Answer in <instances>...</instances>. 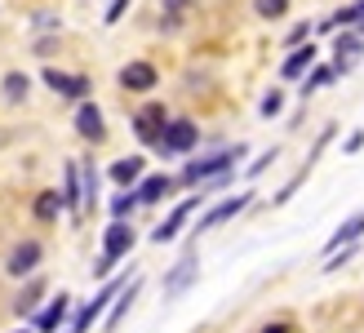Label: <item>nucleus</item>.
I'll use <instances>...</instances> for the list:
<instances>
[{"label":"nucleus","mask_w":364,"mask_h":333,"mask_svg":"<svg viewBox=\"0 0 364 333\" xmlns=\"http://www.w3.org/2000/svg\"><path fill=\"white\" fill-rule=\"evenodd\" d=\"M129 249H134V227L116 218L112 227H107V236H102V258H98L94 275H107V271H112V267H116V263H120V258L129 253Z\"/></svg>","instance_id":"f257e3e1"},{"label":"nucleus","mask_w":364,"mask_h":333,"mask_svg":"<svg viewBox=\"0 0 364 333\" xmlns=\"http://www.w3.org/2000/svg\"><path fill=\"white\" fill-rule=\"evenodd\" d=\"M165 129H169V116H165V107H160V102H147V107L134 116V134L147 142V147H160Z\"/></svg>","instance_id":"f03ea898"},{"label":"nucleus","mask_w":364,"mask_h":333,"mask_svg":"<svg viewBox=\"0 0 364 333\" xmlns=\"http://www.w3.org/2000/svg\"><path fill=\"white\" fill-rule=\"evenodd\" d=\"M245 156V147H235V152H218V156H209V160H191L187 164V174H182V182H205V178H223L227 169H231V160H240Z\"/></svg>","instance_id":"7ed1b4c3"},{"label":"nucleus","mask_w":364,"mask_h":333,"mask_svg":"<svg viewBox=\"0 0 364 333\" xmlns=\"http://www.w3.org/2000/svg\"><path fill=\"white\" fill-rule=\"evenodd\" d=\"M191 147H196V125H191V120H169V129H165V138H160L156 152H165V156H187Z\"/></svg>","instance_id":"20e7f679"},{"label":"nucleus","mask_w":364,"mask_h":333,"mask_svg":"<svg viewBox=\"0 0 364 333\" xmlns=\"http://www.w3.org/2000/svg\"><path fill=\"white\" fill-rule=\"evenodd\" d=\"M124 285H129V280H112L107 289H98V298L89 302V307H80V316H76V324H71V333H89V324L102 316V307L112 302V298H120V289H124Z\"/></svg>","instance_id":"39448f33"},{"label":"nucleus","mask_w":364,"mask_h":333,"mask_svg":"<svg viewBox=\"0 0 364 333\" xmlns=\"http://www.w3.org/2000/svg\"><path fill=\"white\" fill-rule=\"evenodd\" d=\"M45 85L53 89V94H63V98H85L89 94V80L85 76H67V71H58V67L45 71Z\"/></svg>","instance_id":"423d86ee"},{"label":"nucleus","mask_w":364,"mask_h":333,"mask_svg":"<svg viewBox=\"0 0 364 333\" xmlns=\"http://www.w3.org/2000/svg\"><path fill=\"white\" fill-rule=\"evenodd\" d=\"M120 85L134 89V94H147V89H156V67L151 63H129L120 71Z\"/></svg>","instance_id":"0eeeda50"},{"label":"nucleus","mask_w":364,"mask_h":333,"mask_svg":"<svg viewBox=\"0 0 364 333\" xmlns=\"http://www.w3.org/2000/svg\"><path fill=\"white\" fill-rule=\"evenodd\" d=\"M76 134L80 138H89V142H102V111L94 107V102H80V111H76Z\"/></svg>","instance_id":"6e6552de"},{"label":"nucleus","mask_w":364,"mask_h":333,"mask_svg":"<svg viewBox=\"0 0 364 333\" xmlns=\"http://www.w3.org/2000/svg\"><path fill=\"white\" fill-rule=\"evenodd\" d=\"M245 205H249V191H245V196H231V200H223V205H218V209H209L205 218L196 222V231H213L218 222H227V218H235V213H240Z\"/></svg>","instance_id":"1a4fd4ad"},{"label":"nucleus","mask_w":364,"mask_h":333,"mask_svg":"<svg viewBox=\"0 0 364 333\" xmlns=\"http://www.w3.org/2000/svg\"><path fill=\"white\" fill-rule=\"evenodd\" d=\"M196 205H200V200H182V205H178V209H173V213H169V218H165V222H160V227L151 231V240H156V245H165V240H173V236L182 231V222L191 218V209H196Z\"/></svg>","instance_id":"9d476101"},{"label":"nucleus","mask_w":364,"mask_h":333,"mask_svg":"<svg viewBox=\"0 0 364 333\" xmlns=\"http://www.w3.org/2000/svg\"><path fill=\"white\" fill-rule=\"evenodd\" d=\"M36 263H41V245H36V240H23V245H18L14 253H9V275H27V271H36Z\"/></svg>","instance_id":"9b49d317"},{"label":"nucleus","mask_w":364,"mask_h":333,"mask_svg":"<svg viewBox=\"0 0 364 333\" xmlns=\"http://www.w3.org/2000/svg\"><path fill=\"white\" fill-rule=\"evenodd\" d=\"M360 49H364L360 36H338V41H333V53H338V58H333V71H338V76H347V71H351V63H355Z\"/></svg>","instance_id":"f8f14e48"},{"label":"nucleus","mask_w":364,"mask_h":333,"mask_svg":"<svg viewBox=\"0 0 364 333\" xmlns=\"http://www.w3.org/2000/svg\"><path fill=\"white\" fill-rule=\"evenodd\" d=\"M191 280H196V258L187 253V258H182V263H178V267L169 271V280H165V298H178V293L187 289Z\"/></svg>","instance_id":"ddd939ff"},{"label":"nucleus","mask_w":364,"mask_h":333,"mask_svg":"<svg viewBox=\"0 0 364 333\" xmlns=\"http://www.w3.org/2000/svg\"><path fill=\"white\" fill-rule=\"evenodd\" d=\"M67 307H71V298H67V293H58V298H53L41 316H36V329H41V333H53V329L67 320Z\"/></svg>","instance_id":"4468645a"},{"label":"nucleus","mask_w":364,"mask_h":333,"mask_svg":"<svg viewBox=\"0 0 364 333\" xmlns=\"http://www.w3.org/2000/svg\"><path fill=\"white\" fill-rule=\"evenodd\" d=\"M311 63H316V45L306 41L302 49H294V53H289V58H284V67H280V76H284V80H298V76H302V71L311 67Z\"/></svg>","instance_id":"2eb2a0df"},{"label":"nucleus","mask_w":364,"mask_h":333,"mask_svg":"<svg viewBox=\"0 0 364 333\" xmlns=\"http://www.w3.org/2000/svg\"><path fill=\"white\" fill-rule=\"evenodd\" d=\"M63 205L71 213L85 209V191H80V164H67V187H63Z\"/></svg>","instance_id":"dca6fc26"},{"label":"nucleus","mask_w":364,"mask_h":333,"mask_svg":"<svg viewBox=\"0 0 364 333\" xmlns=\"http://www.w3.org/2000/svg\"><path fill=\"white\" fill-rule=\"evenodd\" d=\"M360 231H364V209H360V213H351V218H347V222H342V227L333 231V240H329V253H333V249H342V245H351V240H355Z\"/></svg>","instance_id":"f3484780"},{"label":"nucleus","mask_w":364,"mask_h":333,"mask_svg":"<svg viewBox=\"0 0 364 333\" xmlns=\"http://www.w3.org/2000/svg\"><path fill=\"white\" fill-rule=\"evenodd\" d=\"M169 187H173V182H169L165 174H151V178H147V182H142V187H138V205H156V200L165 196Z\"/></svg>","instance_id":"a211bd4d"},{"label":"nucleus","mask_w":364,"mask_h":333,"mask_svg":"<svg viewBox=\"0 0 364 333\" xmlns=\"http://www.w3.org/2000/svg\"><path fill=\"white\" fill-rule=\"evenodd\" d=\"M63 209H67V205H63L58 191H41V196H36V218H41V222H53Z\"/></svg>","instance_id":"6ab92c4d"},{"label":"nucleus","mask_w":364,"mask_h":333,"mask_svg":"<svg viewBox=\"0 0 364 333\" xmlns=\"http://www.w3.org/2000/svg\"><path fill=\"white\" fill-rule=\"evenodd\" d=\"M134 298H138V280H129V285L120 289V298H116V307H112V316H107V329H116V324L124 320V311L134 307Z\"/></svg>","instance_id":"aec40b11"},{"label":"nucleus","mask_w":364,"mask_h":333,"mask_svg":"<svg viewBox=\"0 0 364 333\" xmlns=\"http://www.w3.org/2000/svg\"><path fill=\"white\" fill-rule=\"evenodd\" d=\"M112 178L120 182V187H129V182L142 178V156H129V160H116L112 164Z\"/></svg>","instance_id":"412c9836"},{"label":"nucleus","mask_w":364,"mask_h":333,"mask_svg":"<svg viewBox=\"0 0 364 333\" xmlns=\"http://www.w3.org/2000/svg\"><path fill=\"white\" fill-rule=\"evenodd\" d=\"M80 191H85V209H94L98 205V169H94V164L80 169Z\"/></svg>","instance_id":"4be33fe9"},{"label":"nucleus","mask_w":364,"mask_h":333,"mask_svg":"<svg viewBox=\"0 0 364 333\" xmlns=\"http://www.w3.org/2000/svg\"><path fill=\"white\" fill-rule=\"evenodd\" d=\"M5 98L9 102H23L27 98V76H23V71H9V76H5Z\"/></svg>","instance_id":"5701e85b"},{"label":"nucleus","mask_w":364,"mask_h":333,"mask_svg":"<svg viewBox=\"0 0 364 333\" xmlns=\"http://www.w3.org/2000/svg\"><path fill=\"white\" fill-rule=\"evenodd\" d=\"M333 76H338V71H333V67H316V71H311V76H306V85H302V98H306V94H316V89H320V85H329Z\"/></svg>","instance_id":"b1692460"},{"label":"nucleus","mask_w":364,"mask_h":333,"mask_svg":"<svg viewBox=\"0 0 364 333\" xmlns=\"http://www.w3.org/2000/svg\"><path fill=\"white\" fill-rule=\"evenodd\" d=\"M253 9H258V18H284L289 0H253Z\"/></svg>","instance_id":"393cba45"},{"label":"nucleus","mask_w":364,"mask_h":333,"mask_svg":"<svg viewBox=\"0 0 364 333\" xmlns=\"http://www.w3.org/2000/svg\"><path fill=\"white\" fill-rule=\"evenodd\" d=\"M41 293H45V285H41V280H31V285L23 289V298H18V311H31L36 302H41Z\"/></svg>","instance_id":"a878e982"},{"label":"nucleus","mask_w":364,"mask_h":333,"mask_svg":"<svg viewBox=\"0 0 364 333\" xmlns=\"http://www.w3.org/2000/svg\"><path fill=\"white\" fill-rule=\"evenodd\" d=\"M187 9H191V0H165V18H169V27H178Z\"/></svg>","instance_id":"bb28decb"},{"label":"nucleus","mask_w":364,"mask_h":333,"mask_svg":"<svg viewBox=\"0 0 364 333\" xmlns=\"http://www.w3.org/2000/svg\"><path fill=\"white\" fill-rule=\"evenodd\" d=\"M134 205H138V191H120V196H116V205H112V213H116V218H124Z\"/></svg>","instance_id":"cd10ccee"},{"label":"nucleus","mask_w":364,"mask_h":333,"mask_svg":"<svg viewBox=\"0 0 364 333\" xmlns=\"http://www.w3.org/2000/svg\"><path fill=\"white\" fill-rule=\"evenodd\" d=\"M280 107H284V98H280V89H271V94L262 98V116H276Z\"/></svg>","instance_id":"c85d7f7f"},{"label":"nucleus","mask_w":364,"mask_h":333,"mask_svg":"<svg viewBox=\"0 0 364 333\" xmlns=\"http://www.w3.org/2000/svg\"><path fill=\"white\" fill-rule=\"evenodd\" d=\"M360 147H364V129H355V134H351V138H347V152H351V156H355V152H360Z\"/></svg>","instance_id":"c756f323"},{"label":"nucleus","mask_w":364,"mask_h":333,"mask_svg":"<svg viewBox=\"0 0 364 333\" xmlns=\"http://www.w3.org/2000/svg\"><path fill=\"white\" fill-rule=\"evenodd\" d=\"M124 5H129V0H116V5L107 9V23H120V14H124Z\"/></svg>","instance_id":"7c9ffc66"},{"label":"nucleus","mask_w":364,"mask_h":333,"mask_svg":"<svg viewBox=\"0 0 364 333\" xmlns=\"http://www.w3.org/2000/svg\"><path fill=\"white\" fill-rule=\"evenodd\" d=\"M271 160H276V152H267L262 160H253V164H249V174H262V169H267V164H271Z\"/></svg>","instance_id":"2f4dec72"},{"label":"nucleus","mask_w":364,"mask_h":333,"mask_svg":"<svg viewBox=\"0 0 364 333\" xmlns=\"http://www.w3.org/2000/svg\"><path fill=\"white\" fill-rule=\"evenodd\" d=\"M306 36H311V31H306V27H294V31H289V45H302Z\"/></svg>","instance_id":"473e14b6"},{"label":"nucleus","mask_w":364,"mask_h":333,"mask_svg":"<svg viewBox=\"0 0 364 333\" xmlns=\"http://www.w3.org/2000/svg\"><path fill=\"white\" fill-rule=\"evenodd\" d=\"M262 333H289V324H267Z\"/></svg>","instance_id":"72a5a7b5"},{"label":"nucleus","mask_w":364,"mask_h":333,"mask_svg":"<svg viewBox=\"0 0 364 333\" xmlns=\"http://www.w3.org/2000/svg\"><path fill=\"white\" fill-rule=\"evenodd\" d=\"M360 5H364V0H360ZM360 27H364V18H360Z\"/></svg>","instance_id":"f704fd0d"}]
</instances>
